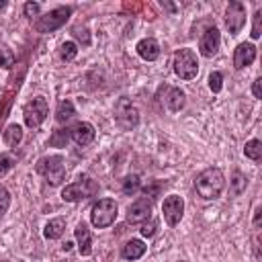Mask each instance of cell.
<instances>
[{"instance_id":"obj_1","label":"cell","mask_w":262,"mask_h":262,"mask_svg":"<svg viewBox=\"0 0 262 262\" xmlns=\"http://www.w3.org/2000/svg\"><path fill=\"white\" fill-rule=\"evenodd\" d=\"M194 188H196L199 196H203L207 201L217 199L225 188V176L219 168H207L196 176Z\"/></svg>"},{"instance_id":"obj_2","label":"cell","mask_w":262,"mask_h":262,"mask_svg":"<svg viewBox=\"0 0 262 262\" xmlns=\"http://www.w3.org/2000/svg\"><path fill=\"white\" fill-rule=\"evenodd\" d=\"M35 170H37V174L45 176L51 186L61 184L63 178H66V166H63V158L61 156H45V158H41L37 162Z\"/></svg>"},{"instance_id":"obj_3","label":"cell","mask_w":262,"mask_h":262,"mask_svg":"<svg viewBox=\"0 0 262 262\" xmlns=\"http://www.w3.org/2000/svg\"><path fill=\"white\" fill-rule=\"evenodd\" d=\"M117 203L113 199H100L98 203L92 205V211H90V221L96 229H104V227H111L117 219Z\"/></svg>"},{"instance_id":"obj_4","label":"cell","mask_w":262,"mask_h":262,"mask_svg":"<svg viewBox=\"0 0 262 262\" xmlns=\"http://www.w3.org/2000/svg\"><path fill=\"white\" fill-rule=\"evenodd\" d=\"M174 74L180 80H192L199 74V59L192 49H178L174 53Z\"/></svg>"},{"instance_id":"obj_5","label":"cell","mask_w":262,"mask_h":262,"mask_svg":"<svg viewBox=\"0 0 262 262\" xmlns=\"http://www.w3.org/2000/svg\"><path fill=\"white\" fill-rule=\"evenodd\" d=\"M96 192H98V184L90 176H82L80 180L68 184L61 190V199L68 203H78V201H84L88 196H94Z\"/></svg>"},{"instance_id":"obj_6","label":"cell","mask_w":262,"mask_h":262,"mask_svg":"<svg viewBox=\"0 0 262 262\" xmlns=\"http://www.w3.org/2000/svg\"><path fill=\"white\" fill-rule=\"evenodd\" d=\"M49 115V104L43 96H35L33 100H29L25 106H23V119H25V125L31 127V129H37Z\"/></svg>"},{"instance_id":"obj_7","label":"cell","mask_w":262,"mask_h":262,"mask_svg":"<svg viewBox=\"0 0 262 262\" xmlns=\"http://www.w3.org/2000/svg\"><path fill=\"white\" fill-rule=\"evenodd\" d=\"M70 14H72V8L70 6H57V8L49 10L47 14L39 16V20H37L35 27H37L39 33H51V31L59 29L61 25H66V20L70 18Z\"/></svg>"},{"instance_id":"obj_8","label":"cell","mask_w":262,"mask_h":262,"mask_svg":"<svg viewBox=\"0 0 262 262\" xmlns=\"http://www.w3.org/2000/svg\"><path fill=\"white\" fill-rule=\"evenodd\" d=\"M115 119L119 123V127L123 129H133L137 123H139V113L135 108V104L129 100V98H119L117 104H115Z\"/></svg>"},{"instance_id":"obj_9","label":"cell","mask_w":262,"mask_h":262,"mask_svg":"<svg viewBox=\"0 0 262 262\" xmlns=\"http://www.w3.org/2000/svg\"><path fill=\"white\" fill-rule=\"evenodd\" d=\"M246 25V6L237 0L229 2L227 4V10H225V27L229 29L231 35H237Z\"/></svg>"},{"instance_id":"obj_10","label":"cell","mask_w":262,"mask_h":262,"mask_svg":"<svg viewBox=\"0 0 262 262\" xmlns=\"http://www.w3.org/2000/svg\"><path fill=\"white\" fill-rule=\"evenodd\" d=\"M162 213H164V219H166L168 225H172V227L178 225L180 219H182V213H184V201H182V196H178V194L166 196L164 203H162Z\"/></svg>"},{"instance_id":"obj_11","label":"cell","mask_w":262,"mask_h":262,"mask_svg":"<svg viewBox=\"0 0 262 262\" xmlns=\"http://www.w3.org/2000/svg\"><path fill=\"white\" fill-rule=\"evenodd\" d=\"M219 45H221V35H219L217 27L207 29L203 33V37L199 39V51L203 57H213L219 51Z\"/></svg>"},{"instance_id":"obj_12","label":"cell","mask_w":262,"mask_h":262,"mask_svg":"<svg viewBox=\"0 0 262 262\" xmlns=\"http://www.w3.org/2000/svg\"><path fill=\"white\" fill-rule=\"evenodd\" d=\"M149 217H151V201L147 196L137 199L127 209V221L129 223H141V221H147Z\"/></svg>"},{"instance_id":"obj_13","label":"cell","mask_w":262,"mask_h":262,"mask_svg":"<svg viewBox=\"0 0 262 262\" xmlns=\"http://www.w3.org/2000/svg\"><path fill=\"white\" fill-rule=\"evenodd\" d=\"M254 59H256V47L252 43H239L235 47V51H233V68L235 70H244Z\"/></svg>"},{"instance_id":"obj_14","label":"cell","mask_w":262,"mask_h":262,"mask_svg":"<svg viewBox=\"0 0 262 262\" xmlns=\"http://www.w3.org/2000/svg\"><path fill=\"white\" fill-rule=\"evenodd\" d=\"M70 135H72V139H74L78 145H88V143H92L96 131H94V125H92V123L82 121V123H76V125L72 127Z\"/></svg>"},{"instance_id":"obj_15","label":"cell","mask_w":262,"mask_h":262,"mask_svg":"<svg viewBox=\"0 0 262 262\" xmlns=\"http://www.w3.org/2000/svg\"><path fill=\"white\" fill-rule=\"evenodd\" d=\"M135 49H137L139 57L145 59V61H156V59L160 57V43H158L154 37L141 39V41L135 45Z\"/></svg>"},{"instance_id":"obj_16","label":"cell","mask_w":262,"mask_h":262,"mask_svg":"<svg viewBox=\"0 0 262 262\" xmlns=\"http://www.w3.org/2000/svg\"><path fill=\"white\" fill-rule=\"evenodd\" d=\"M74 233H76V239H78L80 256H90L92 254V235H90V229L86 227V223H78Z\"/></svg>"},{"instance_id":"obj_17","label":"cell","mask_w":262,"mask_h":262,"mask_svg":"<svg viewBox=\"0 0 262 262\" xmlns=\"http://www.w3.org/2000/svg\"><path fill=\"white\" fill-rule=\"evenodd\" d=\"M145 244L141 242V239H129L125 246H123V250H121V256L125 258V260H139L143 254H145Z\"/></svg>"},{"instance_id":"obj_18","label":"cell","mask_w":262,"mask_h":262,"mask_svg":"<svg viewBox=\"0 0 262 262\" xmlns=\"http://www.w3.org/2000/svg\"><path fill=\"white\" fill-rule=\"evenodd\" d=\"M186 102V94L180 88H168V96H166V106L172 113H178Z\"/></svg>"},{"instance_id":"obj_19","label":"cell","mask_w":262,"mask_h":262,"mask_svg":"<svg viewBox=\"0 0 262 262\" xmlns=\"http://www.w3.org/2000/svg\"><path fill=\"white\" fill-rule=\"evenodd\" d=\"M63 231H66V221H63L61 217H55V219H51V221L45 225L43 235H45L47 239H59V237L63 235Z\"/></svg>"},{"instance_id":"obj_20","label":"cell","mask_w":262,"mask_h":262,"mask_svg":"<svg viewBox=\"0 0 262 262\" xmlns=\"http://www.w3.org/2000/svg\"><path fill=\"white\" fill-rule=\"evenodd\" d=\"M2 139H4V143L10 145V147L18 145L20 139H23V129H20V125H16V123L8 125V127L4 129V133H2Z\"/></svg>"},{"instance_id":"obj_21","label":"cell","mask_w":262,"mask_h":262,"mask_svg":"<svg viewBox=\"0 0 262 262\" xmlns=\"http://www.w3.org/2000/svg\"><path fill=\"white\" fill-rule=\"evenodd\" d=\"M76 115V108H74V102L72 100H61L59 104H57V111H55V119H57V123H66V121H70L72 117Z\"/></svg>"},{"instance_id":"obj_22","label":"cell","mask_w":262,"mask_h":262,"mask_svg":"<svg viewBox=\"0 0 262 262\" xmlns=\"http://www.w3.org/2000/svg\"><path fill=\"white\" fill-rule=\"evenodd\" d=\"M244 154H246V158L258 162L262 158V141L260 139H250L246 143V147H244Z\"/></svg>"},{"instance_id":"obj_23","label":"cell","mask_w":262,"mask_h":262,"mask_svg":"<svg viewBox=\"0 0 262 262\" xmlns=\"http://www.w3.org/2000/svg\"><path fill=\"white\" fill-rule=\"evenodd\" d=\"M76 55H78V45H76L74 41L61 43V47H59V57H61L63 61H72Z\"/></svg>"},{"instance_id":"obj_24","label":"cell","mask_w":262,"mask_h":262,"mask_svg":"<svg viewBox=\"0 0 262 262\" xmlns=\"http://www.w3.org/2000/svg\"><path fill=\"white\" fill-rule=\"evenodd\" d=\"M139 190V176L137 174H131L123 180V192L125 194H135Z\"/></svg>"},{"instance_id":"obj_25","label":"cell","mask_w":262,"mask_h":262,"mask_svg":"<svg viewBox=\"0 0 262 262\" xmlns=\"http://www.w3.org/2000/svg\"><path fill=\"white\" fill-rule=\"evenodd\" d=\"M246 176L239 172V170H235L233 172V180H231V194H239L244 188H246Z\"/></svg>"},{"instance_id":"obj_26","label":"cell","mask_w":262,"mask_h":262,"mask_svg":"<svg viewBox=\"0 0 262 262\" xmlns=\"http://www.w3.org/2000/svg\"><path fill=\"white\" fill-rule=\"evenodd\" d=\"M14 164H16V158H14L12 154H2V156H0V178H2L4 174H8Z\"/></svg>"},{"instance_id":"obj_27","label":"cell","mask_w":262,"mask_h":262,"mask_svg":"<svg viewBox=\"0 0 262 262\" xmlns=\"http://www.w3.org/2000/svg\"><path fill=\"white\" fill-rule=\"evenodd\" d=\"M14 66V53L8 47H0V68L8 70Z\"/></svg>"},{"instance_id":"obj_28","label":"cell","mask_w":262,"mask_h":262,"mask_svg":"<svg viewBox=\"0 0 262 262\" xmlns=\"http://www.w3.org/2000/svg\"><path fill=\"white\" fill-rule=\"evenodd\" d=\"M209 88L217 94V92H221V88H223V76H221V72H213L211 76H209Z\"/></svg>"},{"instance_id":"obj_29","label":"cell","mask_w":262,"mask_h":262,"mask_svg":"<svg viewBox=\"0 0 262 262\" xmlns=\"http://www.w3.org/2000/svg\"><path fill=\"white\" fill-rule=\"evenodd\" d=\"M8 207H10V192L4 186H0V217L8 211Z\"/></svg>"},{"instance_id":"obj_30","label":"cell","mask_w":262,"mask_h":262,"mask_svg":"<svg viewBox=\"0 0 262 262\" xmlns=\"http://www.w3.org/2000/svg\"><path fill=\"white\" fill-rule=\"evenodd\" d=\"M260 20H262V10H256L254 14V27H252V39H258L260 37Z\"/></svg>"},{"instance_id":"obj_31","label":"cell","mask_w":262,"mask_h":262,"mask_svg":"<svg viewBox=\"0 0 262 262\" xmlns=\"http://www.w3.org/2000/svg\"><path fill=\"white\" fill-rule=\"evenodd\" d=\"M160 190H162V182H151V184H147V186L143 188V194H145V196H158Z\"/></svg>"},{"instance_id":"obj_32","label":"cell","mask_w":262,"mask_h":262,"mask_svg":"<svg viewBox=\"0 0 262 262\" xmlns=\"http://www.w3.org/2000/svg\"><path fill=\"white\" fill-rule=\"evenodd\" d=\"M66 141H68V133H66V131H55L53 137H51V143L57 145V147L66 145Z\"/></svg>"},{"instance_id":"obj_33","label":"cell","mask_w":262,"mask_h":262,"mask_svg":"<svg viewBox=\"0 0 262 262\" xmlns=\"http://www.w3.org/2000/svg\"><path fill=\"white\" fill-rule=\"evenodd\" d=\"M37 14H39V4H37V2H27V4H25V16L35 18Z\"/></svg>"},{"instance_id":"obj_34","label":"cell","mask_w":262,"mask_h":262,"mask_svg":"<svg viewBox=\"0 0 262 262\" xmlns=\"http://www.w3.org/2000/svg\"><path fill=\"white\" fill-rule=\"evenodd\" d=\"M156 227H158L156 221H149V225L143 223V227H141V235H143V237H151V235L156 233Z\"/></svg>"},{"instance_id":"obj_35","label":"cell","mask_w":262,"mask_h":262,"mask_svg":"<svg viewBox=\"0 0 262 262\" xmlns=\"http://www.w3.org/2000/svg\"><path fill=\"white\" fill-rule=\"evenodd\" d=\"M252 92H254V96H256V98H262V78H256V80H254Z\"/></svg>"},{"instance_id":"obj_36","label":"cell","mask_w":262,"mask_h":262,"mask_svg":"<svg viewBox=\"0 0 262 262\" xmlns=\"http://www.w3.org/2000/svg\"><path fill=\"white\" fill-rule=\"evenodd\" d=\"M254 225H260V207H256V215H254Z\"/></svg>"},{"instance_id":"obj_37","label":"cell","mask_w":262,"mask_h":262,"mask_svg":"<svg viewBox=\"0 0 262 262\" xmlns=\"http://www.w3.org/2000/svg\"><path fill=\"white\" fill-rule=\"evenodd\" d=\"M4 6H6V2H4V0H0V8H4Z\"/></svg>"},{"instance_id":"obj_38","label":"cell","mask_w":262,"mask_h":262,"mask_svg":"<svg viewBox=\"0 0 262 262\" xmlns=\"http://www.w3.org/2000/svg\"><path fill=\"white\" fill-rule=\"evenodd\" d=\"M4 262H8V260H4Z\"/></svg>"},{"instance_id":"obj_39","label":"cell","mask_w":262,"mask_h":262,"mask_svg":"<svg viewBox=\"0 0 262 262\" xmlns=\"http://www.w3.org/2000/svg\"><path fill=\"white\" fill-rule=\"evenodd\" d=\"M180 262H182V260H180Z\"/></svg>"}]
</instances>
